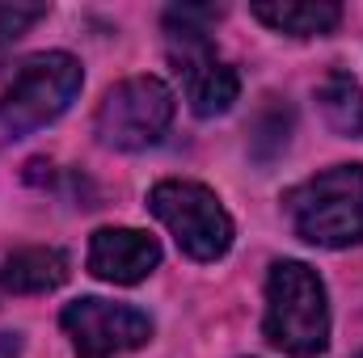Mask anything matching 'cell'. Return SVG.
<instances>
[{"label": "cell", "instance_id": "4fadbf2b", "mask_svg": "<svg viewBox=\"0 0 363 358\" xmlns=\"http://www.w3.org/2000/svg\"><path fill=\"white\" fill-rule=\"evenodd\" d=\"M21 354V337L17 333H0V358H17Z\"/></svg>", "mask_w": 363, "mask_h": 358}, {"label": "cell", "instance_id": "8fae6325", "mask_svg": "<svg viewBox=\"0 0 363 358\" xmlns=\"http://www.w3.org/2000/svg\"><path fill=\"white\" fill-rule=\"evenodd\" d=\"M317 105H321L325 122H330L338 135L363 139V85L351 72L334 68V72L317 85Z\"/></svg>", "mask_w": 363, "mask_h": 358}, {"label": "cell", "instance_id": "9c48e42d", "mask_svg": "<svg viewBox=\"0 0 363 358\" xmlns=\"http://www.w3.org/2000/svg\"><path fill=\"white\" fill-rule=\"evenodd\" d=\"M64 282H68V253L55 245L17 249L0 266V291H9V295H47Z\"/></svg>", "mask_w": 363, "mask_h": 358}, {"label": "cell", "instance_id": "ba28073f", "mask_svg": "<svg viewBox=\"0 0 363 358\" xmlns=\"http://www.w3.org/2000/svg\"><path fill=\"white\" fill-rule=\"evenodd\" d=\"M161 266V245L140 228H97L89 241V274L114 287H135Z\"/></svg>", "mask_w": 363, "mask_h": 358}, {"label": "cell", "instance_id": "5b68a950", "mask_svg": "<svg viewBox=\"0 0 363 358\" xmlns=\"http://www.w3.org/2000/svg\"><path fill=\"white\" fill-rule=\"evenodd\" d=\"M148 211L174 232L178 249L190 262H216L233 245V215L216 198V190L199 181H157L148 190Z\"/></svg>", "mask_w": 363, "mask_h": 358}, {"label": "cell", "instance_id": "277c9868", "mask_svg": "<svg viewBox=\"0 0 363 358\" xmlns=\"http://www.w3.org/2000/svg\"><path fill=\"white\" fill-rule=\"evenodd\" d=\"M300 241L317 249H351L363 241V165H334L300 181L283 198Z\"/></svg>", "mask_w": 363, "mask_h": 358}, {"label": "cell", "instance_id": "6da1fadb", "mask_svg": "<svg viewBox=\"0 0 363 358\" xmlns=\"http://www.w3.org/2000/svg\"><path fill=\"white\" fill-rule=\"evenodd\" d=\"M85 85L81 59L68 51H38L0 72V144H17L55 122Z\"/></svg>", "mask_w": 363, "mask_h": 358}, {"label": "cell", "instance_id": "30bf717a", "mask_svg": "<svg viewBox=\"0 0 363 358\" xmlns=\"http://www.w3.org/2000/svg\"><path fill=\"white\" fill-rule=\"evenodd\" d=\"M262 25H271L274 34H291V38H317L338 30L342 8L334 0H258L250 8Z\"/></svg>", "mask_w": 363, "mask_h": 358}, {"label": "cell", "instance_id": "7a4b0ae2", "mask_svg": "<svg viewBox=\"0 0 363 358\" xmlns=\"http://www.w3.org/2000/svg\"><path fill=\"white\" fill-rule=\"evenodd\" d=\"M216 17H220V8H190V4L165 13V55H169L174 72L182 76L186 105L199 118L224 114L241 93L237 68L224 64L207 38V21H216Z\"/></svg>", "mask_w": 363, "mask_h": 358}, {"label": "cell", "instance_id": "52a82bcc", "mask_svg": "<svg viewBox=\"0 0 363 358\" xmlns=\"http://www.w3.org/2000/svg\"><path fill=\"white\" fill-rule=\"evenodd\" d=\"M60 325L72 337L77 358H114L152 342L148 312H140L131 304H110V299H97V295L72 299L60 312Z\"/></svg>", "mask_w": 363, "mask_h": 358}, {"label": "cell", "instance_id": "3957f363", "mask_svg": "<svg viewBox=\"0 0 363 358\" xmlns=\"http://www.w3.org/2000/svg\"><path fill=\"white\" fill-rule=\"evenodd\" d=\"M262 333L291 358H317L330 346V299L321 274L304 262H274L267 278Z\"/></svg>", "mask_w": 363, "mask_h": 358}, {"label": "cell", "instance_id": "8992f818", "mask_svg": "<svg viewBox=\"0 0 363 358\" xmlns=\"http://www.w3.org/2000/svg\"><path fill=\"white\" fill-rule=\"evenodd\" d=\"M174 110H178L174 89L161 76H131L101 97L93 114V131L114 152H144L161 144V135L174 122Z\"/></svg>", "mask_w": 363, "mask_h": 358}, {"label": "cell", "instance_id": "5bb4252c", "mask_svg": "<svg viewBox=\"0 0 363 358\" xmlns=\"http://www.w3.org/2000/svg\"><path fill=\"white\" fill-rule=\"evenodd\" d=\"M359 358H363V354H359Z\"/></svg>", "mask_w": 363, "mask_h": 358}, {"label": "cell", "instance_id": "7c38bea8", "mask_svg": "<svg viewBox=\"0 0 363 358\" xmlns=\"http://www.w3.org/2000/svg\"><path fill=\"white\" fill-rule=\"evenodd\" d=\"M43 17H47V4H0V47L17 42Z\"/></svg>", "mask_w": 363, "mask_h": 358}]
</instances>
